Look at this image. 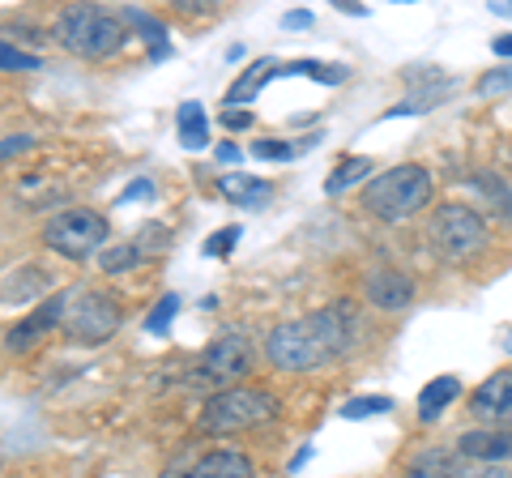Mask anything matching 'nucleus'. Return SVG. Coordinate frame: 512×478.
<instances>
[{
  "label": "nucleus",
  "instance_id": "obj_1",
  "mask_svg": "<svg viewBox=\"0 0 512 478\" xmlns=\"http://www.w3.org/2000/svg\"><path fill=\"white\" fill-rule=\"evenodd\" d=\"M350 338H355L350 304H333V308H320V312L299 316V321H282L269 329L265 359L274 363L278 372H312V368H325V363L346 355Z\"/></svg>",
  "mask_w": 512,
  "mask_h": 478
},
{
  "label": "nucleus",
  "instance_id": "obj_2",
  "mask_svg": "<svg viewBox=\"0 0 512 478\" xmlns=\"http://www.w3.org/2000/svg\"><path fill=\"white\" fill-rule=\"evenodd\" d=\"M56 43L73 56L107 60L128 43V22L99 5H69L56 18Z\"/></svg>",
  "mask_w": 512,
  "mask_h": 478
},
{
  "label": "nucleus",
  "instance_id": "obj_3",
  "mask_svg": "<svg viewBox=\"0 0 512 478\" xmlns=\"http://www.w3.org/2000/svg\"><path fill=\"white\" fill-rule=\"evenodd\" d=\"M431 188L436 184H431L427 167L402 163V167L376 175V180L363 188V210H372L380 222H406L431 205Z\"/></svg>",
  "mask_w": 512,
  "mask_h": 478
},
{
  "label": "nucleus",
  "instance_id": "obj_4",
  "mask_svg": "<svg viewBox=\"0 0 512 478\" xmlns=\"http://www.w3.org/2000/svg\"><path fill=\"white\" fill-rule=\"evenodd\" d=\"M278 397L269 389H252V385H231L214 393L201 410V436H235V432H252V427L269 423L278 414Z\"/></svg>",
  "mask_w": 512,
  "mask_h": 478
},
{
  "label": "nucleus",
  "instance_id": "obj_5",
  "mask_svg": "<svg viewBox=\"0 0 512 478\" xmlns=\"http://www.w3.org/2000/svg\"><path fill=\"white\" fill-rule=\"evenodd\" d=\"M107 235H111V227H107L103 214H94V210H60L43 227V244L52 252H60L64 261H86L107 244Z\"/></svg>",
  "mask_w": 512,
  "mask_h": 478
},
{
  "label": "nucleus",
  "instance_id": "obj_6",
  "mask_svg": "<svg viewBox=\"0 0 512 478\" xmlns=\"http://www.w3.org/2000/svg\"><path fill=\"white\" fill-rule=\"evenodd\" d=\"M431 244L448 261H466L487 244V222L478 218L470 205H440L431 214Z\"/></svg>",
  "mask_w": 512,
  "mask_h": 478
},
{
  "label": "nucleus",
  "instance_id": "obj_7",
  "mask_svg": "<svg viewBox=\"0 0 512 478\" xmlns=\"http://www.w3.org/2000/svg\"><path fill=\"white\" fill-rule=\"evenodd\" d=\"M124 312H120V299L107 295V291H86L77 295V304L64 312V338L73 342H86V346H99L107 342L111 333L120 329Z\"/></svg>",
  "mask_w": 512,
  "mask_h": 478
},
{
  "label": "nucleus",
  "instance_id": "obj_8",
  "mask_svg": "<svg viewBox=\"0 0 512 478\" xmlns=\"http://www.w3.org/2000/svg\"><path fill=\"white\" fill-rule=\"evenodd\" d=\"M252 359H256V350H252V338L248 333H222V338L205 350V359H201V376L205 380H214V385H222V380H244L252 372Z\"/></svg>",
  "mask_w": 512,
  "mask_h": 478
},
{
  "label": "nucleus",
  "instance_id": "obj_9",
  "mask_svg": "<svg viewBox=\"0 0 512 478\" xmlns=\"http://www.w3.org/2000/svg\"><path fill=\"white\" fill-rule=\"evenodd\" d=\"M410 478H512V474L483 466V461H470L453 449H423L410 461Z\"/></svg>",
  "mask_w": 512,
  "mask_h": 478
},
{
  "label": "nucleus",
  "instance_id": "obj_10",
  "mask_svg": "<svg viewBox=\"0 0 512 478\" xmlns=\"http://www.w3.org/2000/svg\"><path fill=\"white\" fill-rule=\"evenodd\" d=\"M470 414L491 423L495 432L512 427V372H495L470 393Z\"/></svg>",
  "mask_w": 512,
  "mask_h": 478
},
{
  "label": "nucleus",
  "instance_id": "obj_11",
  "mask_svg": "<svg viewBox=\"0 0 512 478\" xmlns=\"http://www.w3.org/2000/svg\"><path fill=\"white\" fill-rule=\"evenodd\" d=\"M64 312H69V295H52V299H43V304L26 316L22 325H13L9 333H5V346L9 350H30L47 329H56V325H64Z\"/></svg>",
  "mask_w": 512,
  "mask_h": 478
},
{
  "label": "nucleus",
  "instance_id": "obj_12",
  "mask_svg": "<svg viewBox=\"0 0 512 478\" xmlns=\"http://www.w3.org/2000/svg\"><path fill=\"white\" fill-rule=\"evenodd\" d=\"M184 478H256V466L239 449H210L184 466Z\"/></svg>",
  "mask_w": 512,
  "mask_h": 478
},
{
  "label": "nucleus",
  "instance_id": "obj_13",
  "mask_svg": "<svg viewBox=\"0 0 512 478\" xmlns=\"http://www.w3.org/2000/svg\"><path fill=\"white\" fill-rule=\"evenodd\" d=\"M367 299L384 312H397L414 299V282L406 274H397V269H380V274L367 278Z\"/></svg>",
  "mask_w": 512,
  "mask_h": 478
},
{
  "label": "nucleus",
  "instance_id": "obj_14",
  "mask_svg": "<svg viewBox=\"0 0 512 478\" xmlns=\"http://www.w3.org/2000/svg\"><path fill=\"white\" fill-rule=\"evenodd\" d=\"M457 453L483 461V466H495V461L512 457V432H466L457 440Z\"/></svg>",
  "mask_w": 512,
  "mask_h": 478
},
{
  "label": "nucleus",
  "instance_id": "obj_15",
  "mask_svg": "<svg viewBox=\"0 0 512 478\" xmlns=\"http://www.w3.org/2000/svg\"><path fill=\"white\" fill-rule=\"evenodd\" d=\"M218 193L227 197L231 205H239V210H256V205H265L269 197H274V188H269L265 180H256V175L231 171V175H222L218 180Z\"/></svg>",
  "mask_w": 512,
  "mask_h": 478
},
{
  "label": "nucleus",
  "instance_id": "obj_16",
  "mask_svg": "<svg viewBox=\"0 0 512 478\" xmlns=\"http://www.w3.org/2000/svg\"><path fill=\"white\" fill-rule=\"evenodd\" d=\"M274 77H282V65L274 56H265V60H256L252 69H244L231 82V90H227V107H235V103H248V99H256V94H261L269 82H274Z\"/></svg>",
  "mask_w": 512,
  "mask_h": 478
},
{
  "label": "nucleus",
  "instance_id": "obj_17",
  "mask_svg": "<svg viewBox=\"0 0 512 478\" xmlns=\"http://www.w3.org/2000/svg\"><path fill=\"white\" fill-rule=\"evenodd\" d=\"M457 393H461V380H457V376H436V380H427V389L419 393V419H423V423L440 419V414L457 402Z\"/></svg>",
  "mask_w": 512,
  "mask_h": 478
},
{
  "label": "nucleus",
  "instance_id": "obj_18",
  "mask_svg": "<svg viewBox=\"0 0 512 478\" xmlns=\"http://www.w3.org/2000/svg\"><path fill=\"white\" fill-rule=\"evenodd\" d=\"M175 124H180V146L184 150H205L210 146V124H205V107L201 103H184L180 116H175Z\"/></svg>",
  "mask_w": 512,
  "mask_h": 478
},
{
  "label": "nucleus",
  "instance_id": "obj_19",
  "mask_svg": "<svg viewBox=\"0 0 512 478\" xmlns=\"http://www.w3.org/2000/svg\"><path fill=\"white\" fill-rule=\"evenodd\" d=\"M367 171H372V158H346V163L325 180V193H329V197L346 193V188H350V184H359Z\"/></svg>",
  "mask_w": 512,
  "mask_h": 478
},
{
  "label": "nucleus",
  "instance_id": "obj_20",
  "mask_svg": "<svg viewBox=\"0 0 512 478\" xmlns=\"http://www.w3.org/2000/svg\"><path fill=\"white\" fill-rule=\"evenodd\" d=\"M252 158H265V163H291V158L299 154V146H291V141H278V137H256L248 146Z\"/></svg>",
  "mask_w": 512,
  "mask_h": 478
},
{
  "label": "nucleus",
  "instance_id": "obj_21",
  "mask_svg": "<svg viewBox=\"0 0 512 478\" xmlns=\"http://www.w3.org/2000/svg\"><path fill=\"white\" fill-rule=\"evenodd\" d=\"M389 410H393V397H384V393H376V397H350V402L342 406L346 419H372V414H389Z\"/></svg>",
  "mask_w": 512,
  "mask_h": 478
},
{
  "label": "nucleus",
  "instance_id": "obj_22",
  "mask_svg": "<svg viewBox=\"0 0 512 478\" xmlns=\"http://www.w3.org/2000/svg\"><path fill=\"white\" fill-rule=\"evenodd\" d=\"M124 22H128V26H141V30L150 35V56H167V30L158 26L154 18H146L141 9H128V13H124Z\"/></svg>",
  "mask_w": 512,
  "mask_h": 478
},
{
  "label": "nucleus",
  "instance_id": "obj_23",
  "mask_svg": "<svg viewBox=\"0 0 512 478\" xmlns=\"http://www.w3.org/2000/svg\"><path fill=\"white\" fill-rule=\"evenodd\" d=\"M474 184L483 188V193H487L491 201H500V218H512V193L504 188V180H500V175H491V171H478V175H474Z\"/></svg>",
  "mask_w": 512,
  "mask_h": 478
},
{
  "label": "nucleus",
  "instance_id": "obj_24",
  "mask_svg": "<svg viewBox=\"0 0 512 478\" xmlns=\"http://www.w3.org/2000/svg\"><path fill=\"white\" fill-rule=\"evenodd\" d=\"M43 65V60L35 52H22V47H13L0 39V69H18V73H35Z\"/></svg>",
  "mask_w": 512,
  "mask_h": 478
},
{
  "label": "nucleus",
  "instance_id": "obj_25",
  "mask_svg": "<svg viewBox=\"0 0 512 478\" xmlns=\"http://www.w3.org/2000/svg\"><path fill=\"white\" fill-rule=\"evenodd\" d=\"M141 261V248H133V244H120V248H107L103 252V274H128Z\"/></svg>",
  "mask_w": 512,
  "mask_h": 478
},
{
  "label": "nucleus",
  "instance_id": "obj_26",
  "mask_svg": "<svg viewBox=\"0 0 512 478\" xmlns=\"http://www.w3.org/2000/svg\"><path fill=\"white\" fill-rule=\"evenodd\" d=\"M175 312H180V295H163V299H158V308L146 316V329L163 338V333L171 329V316H175Z\"/></svg>",
  "mask_w": 512,
  "mask_h": 478
},
{
  "label": "nucleus",
  "instance_id": "obj_27",
  "mask_svg": "<svg viewBox=\"0 0 512 478\" xmlns=\"http://www.w3.org/2000/svg\"><path fill=\"white\" fill-rule=\"evenodd\" d=\"M239 235H244V227H222V231H214L210 239H205V257H227Z\"/></svg>",
  "mask_w": 512,
  "mask_h": 478
},
{
  "label": "nucleus",
  "instance_id": "obj_28",
  "mask_svg": "<svg viewBox=\"0 0 512 478\" xmlns=\"http://www.w3.org/2000/svg\"><path fill=\"white\" fill-rule=\"evenodd\" d=\"M508 90H512V65L478 77V94H483V99H487V94H508Z\"/></svg>",
  "mask_w": 512,
  "mask_h": 478
},
{
  "label": "nucleus",
  "instance_id": "obj_29",
  "mask_svg": "<svg viewBox=\"0 0 512 478\" xmlns=\"http://www.w3.org/2000/svg\"><path fill=\"white\" fill-rule=\"evenodd\" d=\"M222 129H231V133L252 129V111H222Z\"/></svg>",
  "mask_w": 512,
  "mask_h": 478
},
{
  "label": "nucleus",
  "instance_id": "obj_30",
  "mask_svg": "<svg viewBox=\"0 0 512 478\" xmlns=\"http://www.w3.org/2000/svg\"><path fill=\"white\" fill-rule=\"evenodd\" d=\"M30 146H35V137H5V141H0V158H13V154H26Z\"/></svg>",
  "mask_w": 512,
  "mask_h": 478
},
{
  "label": "nucleus",
  "instance_id": "obj_31",
  "mask_svg": "<svg viewBox=\"0 0 512 478\" xmlns=\"http://www.w3.org/2000/svg\"><path fill=\"white\" fill-rule=\"evenodd\" d=\"M150 193H154V180H133V184H128L124 193H120V205L137 201V197H150Z\"/></svg>",
  "mask_w": 512,
  "mask_h": 478
},
{
  "label": "nucleus",
  "instance_id": "obj_32",
  "mask_svg": "<svg viewBox=\"0 0 512 478\" xmlns=\"http://www.w3.org/2000/svg\"><path fill=\"white\" fill-rule=\"evenodd\" d=\"M282 26L286 30H308L312 26V13L308 9H295V13H286V18H282Z\"/></svg>",
  "mask_w": 512,
  "mask_h": 478
},
{
  "label": "nucleus",
  "instance_id": "obj_33",
  "mask_svg": "<svg viewBox=\"0 0 512 478\" xmlns=\"http://www.w3.org/2000/svg\"><path fill=\"white\" fill-rule=\"evenodd\" d=\"M218 163H239V150H235V146H227V141H222V146H218Z\"/></svg>",
  "mask_w": 512,
  "mask_h": 478
},
{
  "label": "nucleus",
  "instance_id": "obj_34",
  "mask_svg": "<svg viewBox=\"0 0 512 478\" xmlns=\"http://www.w3.org/2000/svg\"><path fill=\"white\" fill-rule=\"evenodd\" d=\"M184 466H188L184 457H180V461H171V466H167L163 474H158V478H184Z\"/></svg>",
  "mask_w": 512,
  "mask_h": 478
},
{
  "label": "nucleus",
  "instance_id": "obj_35",
  "mask_svg": "<svg viewBox=\"0 0 512 478\" xmlns=\"http://www.w3.org/2000/svg\"><path fill=\"white\" fill-rule=\"evenodd\" d=\"M491 47H495V56H512V35H500Z\"/></svg>",
  "mask_w": 512,
  "mask_h": 478
},
{
  "label": "nucleus",
  "instance_id": "obj_36",
  "mask_svg": "<svg viewBox=\"0 0 512 478\" xmlns=\"http://www.w3.org/2000/svg\"><path fill=\"white\" fill-rule=\"evenodd\" d=\"M338 9H342V13H359V18H363V13H367L363 5H355V0H338Z\"/></svg>",
  "mask_w": 512,
  "mask_h": 478
},
{
  "label": "nucleus",
  "instance_id": "obj_37",
  "mask_svg": "<svg viewBox=\"0 0 512 478\" xmlns=\"http://www.w3.org/2000/svg\"><path fill=\"white\" fill-rule=\"evenodd\" d=\"M308 457H312V444H303V449H299V457L291 461V470H299V466H303V461H308Z\"/></svg>",
  "mask_w": 512,
  "mask_h": 478
},
{
  "label": "nucleus",
  "instance_id": "obj_38",
  "mask_svg": "<svg viewBox=\"0 0 512 478\" xmlns=\"http://www.w3.org/2000/svg\"><path fill=\"white\" fill-rule=\"evenodd\" d=\"M495 13H504V18H512V0H504V5H491Z\"/></svg>",
  "mask_w": 512,
  "mask_h": 478
},
{
  "label": "nucleus",
  "instance_id": "obj_39",
  "mask_svg": "<svg viewBox=\"0 0 512 478\" xmlns=\"http://www.w3.org/2000/svg\"><path fill=\"white\" fill-rule=\"evenodd\" d=\"M504 350H508V355H512V325H508V333H504Z\"/></svg>",
  "mask_w": 512,
  "mask_h": 478
}]
</instances>
